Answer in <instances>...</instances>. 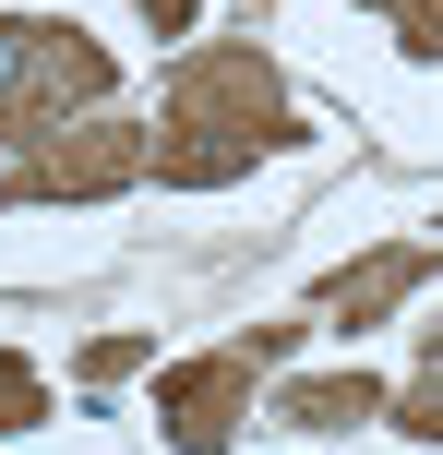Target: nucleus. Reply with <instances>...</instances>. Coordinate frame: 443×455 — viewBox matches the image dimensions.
I'll list each match as a JSON object with an SVG mask.
<instances>
[{
  "mask_svg": "<svg viewBox=\"0 0 443 455\" xmlns=\"http://www.w3.org/2000/svg\"><path fill=\"white\" fill-rule=\"evenodd\" d=\"M300 144H312V120L288 96L276 48L216 36V48H180L168 60V84H156V180L168 192H228L264 156H300Z\"/></svg>",
  "mask_w": 443,
  "mask_h": 455,
  "instance_id": "nucleus-1",
  "label": "nucleus"
},
{
  "mask_svg": "<svg viewBox=\"0 0 443 455\" xmlns=\"http://www.w3.org/2000/svg\"><path fill=\"white\" fill-rule=\"evenodd\" d=\"M120 84V48L72 12H0V156L60 120H96Z\"/></svg>",
  "mask_w": 443,
  "mask_h": 455,
  "instance_id": "nucleus-2",
  "label": "nucleus"
},
{
  "mask_svg": "<svg viewBox=\"0 0 443 455\" xmlns=\"http://www.w3.org/2000/svg\"><path fill=\"white\" fill-rule=\"evenodd\" d=\"M300 336H312V323H252V336L204 347V360H156V443L168 455H228L240 432H252L264 371H276Z\"/></svg>",
  "mask_w": 443,
  "mask_h": 455,
  "instance_id": "nucleus-3",
  "label": "nucleus"
},
{
  "mask_svg": "<svg viewBox=\"0 0 443 455\" xmlns=\"http://www.w3.org/2000/svg\"><path fill=\"white\" fill-rule=\"evenodd\" d=\"M132 180H156V120H60V132L0 156V216L24 204H120Z\"/></svg>",
  "mask_w": 443,
  "mask_h": 455,
  "instance_id": "nucleus-4",
  "label": "nucleus"
},
{
  "mask_svg": "<svg viewBox=\"0 0 443 455\" xmlns=\"http://www.w3.org/2000/svg\"><path fill=\"white\" fill-rule=\"evenodd\" d=\"M443 275V240H372V251H348V264L312 288V323H336V336H372V323H396L407 299H420Z\"/></svg>",
  "mask_w": 443,
  "mask_h": 455,
  "instance_id": "nucleus-5",
  "label": "nucleus"
},
{
  "mask_svg": "<svg viewBox=\"0 0 443 455\" xmlns=\"http://www.w3.org/2000/svg\"><path fill=\"white\" fill-rule=\"evenodd\" d=\"M396 408V384L384 371H300V384H276V432H360V419Z\"/></svg>",
  "mask_w": 443,
  "mask_h": 455,
  "instance_id": "nucleus-6",
  "label": "nucleus"
},
{
  "mask_svg": "<svg viewBox=\"0 0 443 455\" xmlns=\"http://www.w3.org/2000/svg\"><path fill=\"white\" fill-rule=\"evenodd\" d=\"M36 419H48V371L24 360V347H0V443L36 432Z\"/></svg>",
  "mask_w": 443,
  "mask_h": 455,
  "instance_id": "nucleus-7",
  "label": "nucleus"
},
{
  "mask_svg": "<svg viewBox=\"0 0 443 455\" xmlns=\"http://www.w3.org/2000/svg\"><path fill=\"white\" fill-rule=\"evenodd\" d=\"M384 419H396L407 443H443V360H431V371H407V384H396V408H384Z\"/></svg>",
  "mask_w": 443,
  "mask_h": 455,
  "instance_id": "nucleus-8",
  "label": "nucleus"
},
{
  "mask_svg": "<svg viewBox=\"0 0 443 455\" xmlns=\"http://www.w3.org/2000/svg\"><path fill=\"white\" fill-rule=\"evenodd\" d=\"M384 24H396V48L407 60H443V0H372Z\"/></svg>",
  "mask_w": 443,
  "mask_h": 455,
  "instance_id": "nucleus-9",
  "label": "nucleus"
},
{
  "mask_svg": "<svg viewBox=\"0 0 443 455\" xmlns=\"http://www.w3.org/2000/svg\"><path fill=\"white\" fill-rule=\"evenodd\" d=\"M144 360H156V336H96L84 347V384H120V371H144Z\"/></svg>",
  "mask_w": 443,
  "mask_h": 455,
  "instance_id": "nucleus-10",
  "label": "nucleus"
},
{
  "mask_svg": "<svg viewBox=\"0 0 443 455\" xmlns=\"http://www.w3.org/2000/svg\"><path fill=\"white\" fill-rule=\"evenodd\" d=\"M144 24H156V36H192V12H204V0H132Z\"/></svg>",
  "mask_w": 443,
  "mask_h": 455,
  "instance_id": "nucleus-11",
  "label": "nucleus"
}]
</instances>
